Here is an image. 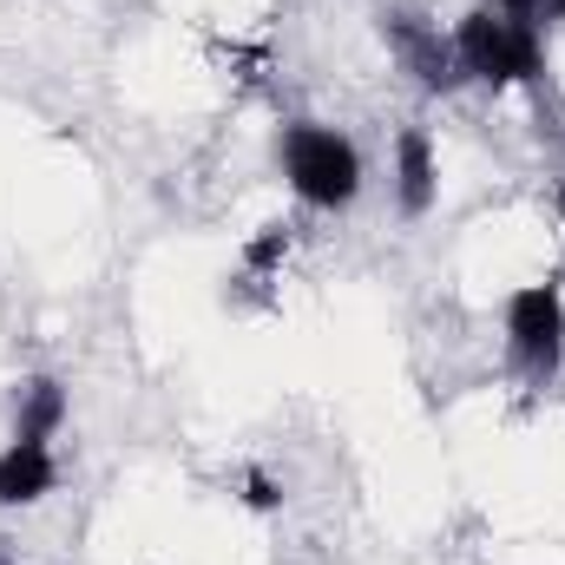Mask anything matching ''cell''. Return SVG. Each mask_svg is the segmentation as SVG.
Returning <instances> with one entry per match:
<instances>
[{"label": "cell", "instance_id": "1", "mask_svg": "<svg viewBox=\"0 0 565 565\" xmlns=\"http://www.w3.org/2000/svg\"><path fill=\"white\" fill-rule=\"evenodd\" d=\"M454 60H460V79H480V86H533V79H546L540 26L507 20L500 7H473L454 26Z\"/></svg>", "mask_w": 565, "mask_h": 565}, {"label": "cell", "instance_id": "2", "mask_svg": "<svg viewBox=\"0 0 565 565\" xmlns=\"http://www.w3.org/2000/svg\"><path fill=\"white\" fill-rule=\"evenodd\" d=\"M277 158H282L289 191L302 204H316V211H349L362 198V151L342 132L316 126V119H289L277 139Z\"/></svg>", "mask_w": 565, "mask_h": 565}, {"label": "cell", "instance_id": "3", "mask_svg": "<svg viewBox=\"0 0 565 565\" xmlns=\"http://www.w3.org/2000/svg\"><path fill=\"white\" fill-rule=\"evenodd\" d=\"M507 342H513V362L533 375V382H553L565 362V296L559 282H526L513 289L507 302Z\"/></svg>", "mask_w": 565, "mask_h": 565}, {"label": "cell", "instance_id": "4", "mask_svg": "<svg viewBox=\"0 0 565 565\" xmlns=\"http://www.w3.org/2000/svg\"><path fill=\"white\" fill-rule=\"evenodd\" d=\"M382 40L395 53V66L422 86V93H454L460 86V60H454V33H440L434 20L408 13V7H388L382 13Z\"/></svg>", "mask_w": 565, "mask_h": 565}, {"label": "cell", "instance_id": "5", "mask_svg": "<svg viewBox=\"0 0 565 565\" xmlns=\"http://www.w3.org/2000/svg\"><path fill=\"white\" fill-rule=\"evenodd\" d=\"M60 487V460L46 440H7L0 447V507H33Z\"/></svg>", "mask_w": 565, "mask_h": 565}, {"label": "cell", "instance_id": "6", "mask_svg": "<svg viewBox=\"0 0 565 565\" xmlns=\"http://www.w3.org/2000/svg\"><path fill=\"white\" fill-rule=\"evenodd\" d=\"M66 427V388L53 375H33L13 388V440H53Z\"/></svg>", "mask_w": 565, "mask_h": 565}, {"label": "cell", "instance_id": "7", "mask_svg": "<svg viewBox=\"0 0 565 565\" xmlns=\"http://www.w3.org/2000/svg\"><path fill=\"white\" fill-rule=\"evenodd\" d=\"M434 145L427 132H402L395 139V198H402V211L408 217H427L434 211Z\"/></svg>", "mask_w": 565, "mask_h": 565}, {"label": "cell", "instance_id": "8", "mask_svg": "<svg viewBox=\"0 0 565 565\" xmlns=\"http://www.w3.org/2000/svg\"><path fill=\"white\" fill-rule=\"evenodd\" d=\"M244 500H250L257 513H277V507H282V487L270 480V473H250V480H244Z\"/></svg>", "mask_w": 565, "mask_h": 565}, {"label": "cell", "instance_id": "9", "mask_svg": "<svg viewBox=\"0 0 565 565\" xmlns=\"http://www.w3.org/2000/svg\"><path fill=\"white\" fill-rule=\"evenodd\" d=\"M565 20V0H533V26H559Z\"/></svg>", "mask_w": 565, "mask_h": 565}, {"label": "cell", "instance_id": "10", "mask_svg": "<svg viewBox=\"0 0 565 565\" xmlns=\"http://www.w3.org/2000/svg\"><path fill=\"white\" fill-rule=\"evenodd\" d=\"M559 211H565V184H559Z\"/></svg>", "mask_w": 565, "mask_h": 565}]
</instances>
